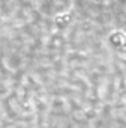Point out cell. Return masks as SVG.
Returning <instances> with one entry per match:
<instances>
[{"instance_id":"obj_1","label":"cell","mask_w":126,"mask_h":128,"mask_svg":"<svg viewBox=\"0 0 126 128\" xmlns=\"http://www.w3.org/2000/svg\"><path fill=\"white\" fill-rule=\"evenodd\" d=\"M69 5H71V3H69ZM69 8H71V6H69ZM69 8H68V12H69ZM68 12H66V17H68ZM66 17H65V21H66ZM65 21H63V26H65Z\"/></svg>"},{"instance_id":"obj_2","label":"cell","mask_w":126,"mask_h":128,"mask_svg":"<svg viewBox=\"0 0 126 128\" xmlns=\"http://www.w3.org/2000/svg\"><path fill=\"white\" fill-rule=\"evenodd\" d=\"M75 5H77V0H75ZM74 11H75V6H74ZM72 17H74V12H72ZM71 21H72V18H71ZM69 26H71V23H69Z\"/></svg>"},{"instance_id":"obj_3","label":"cell","mask_w":126,"mask_h":128,"mask_svg":"<svg viewBox=\"0 0 126 128\" xmlns=\"http://www.w3.org/2000/svg\"><path fill=\"white\" fill-rule=\"evenodd\" d=\"M71 5H72V2H71Z\"/></svg>"}]
</instances>
